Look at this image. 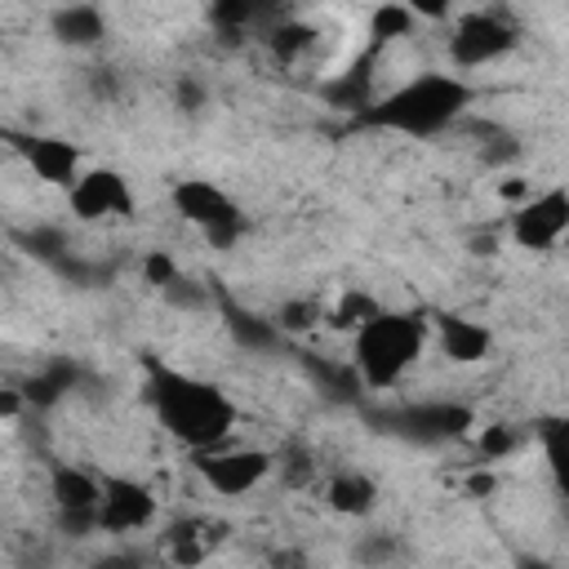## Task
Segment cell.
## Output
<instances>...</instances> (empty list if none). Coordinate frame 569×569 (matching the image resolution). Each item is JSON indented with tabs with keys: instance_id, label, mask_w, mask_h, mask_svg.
<instances>
[{
	"instance_id": "1",
	"label": "cell",
	"mask_w": 569,
	"mask_h": 569,
	"mask_svg": "<svg viewBox=\"0 0 569 569\" xmlns=\"http://www.w3.org/2000/svg\"><path fill=\"white\" fill-rule=\"evenodd\" d=\"M147 400L156 422L191 453L227 445L236 427V405L218 382L182 373L164 360H147Z\"/></svg>"
},
{
	"instance_id": "2",
	"label": "cell",
	"mask_w": 569,
	"mask_h": 569,
	"mask_svg": "<svg viewBox=\"0 0 569 569\" xmlns=\"http://www.w3.org/2000/svg\"><path fill=\"white\" fill-rule=\"evenodd\" d=\"M476 102V89L453 76V71H422L405 84H396L391 93L373 98L365 111H356V120L365 129H387V133H409V138H431L445 133L449 124H458Z\"/></svg>"
},
{
	"instance_id": "3",
	"label": "cell",
	"mask_w": 569,
	"mask_h": 569,
	"mask_svg": "<svg viewBox=\"0 0 569 569\" xmlns=\"http://www.w3.org/2000/svg\"><path fill=\"white\" fill-rule=\"evenodd\" d=\"M427 347V316L378 311L351 333V360L369 391H391Z\"/></svg>"
},
{
	"instance_id": "4",
	"label": "cell",
	"mask_w": 569,
	"mask_h": 569,
	"mask_svg": "<svg viewBox=\"0 0 569 569\" xmlns=\"http://www.w3.org/2000/svg\"><path fill=\"white\" fill-rule=\"evenodd\" d=\"M369 422L382 436H396L409 445H449L476 427V413L471 405H458V400H413L396 409H373Z\"/></svg>"
},
{
	"instance_id": "5",
	"label": "cell",
	"mask_w": 569,
	"mask_h": 569,
	"mask_svg": "<svg viewBox=\"0 0 569 569\" xmlns=\"http://www.w3.org/2000/svg\"><path fill=\"white\" fill-rule=\"evenodd\" d=\"M173 209H178V218H187L191 227H200L213 249H231L244 236L240 204L218 182H209V178H182V182H173Z\"/></svg>"
},
{
	"instance_id": "6",
	"label": "cell",
	"mask_w": 569,
	"mask_h": 569,
	"mask_svg": "<svg viewBox=\"0 0 569 569\" xmlns=\"http://www.w3.org/2000/svg\"><path fill=\"white\" fill-rule=\"evenodd\" d=\"M516 44H520V31L511 18L476 9V13H462L449 31V62H453V71H476V67L507 58Z\"/></svg>"
},
{
	"instance_id": "7",
	"label": "cell",
	"mask_w": 569,
	"mask_h": 569,
	"mask_svg": "<svg viewBox=\"0 0 569 569\" xmlns=\"http://www.w3.org/2000/svg\"><path fill=\"white\" fill-rule=\"evenodd\" d=\"M196 471L200 480L222 493V498H240L249 489H258L271 471H276V453L258 449V445H213L196 453Z\"/></svg>"
},
{
	"instance_id": "8",
	"label": "cell",
	"mask_w": 569,
	"mask_h": 569,
	"mask_svg": "<svg viewBox=\"0 0 569 569\" xmlns=\"http://www.w3.org/2000/svg\"><path fill=\"white\" fill-rule=\"evenodd\" d=\"M511 240L529 253H547L560 244V236L569 231V187H542V191H529L516 209H511V222H507Z\"/></svg>"
},
{
	"instance_id": "9",
	"label": "cell",
	"mask_w": 569,
	"mask_h": 569,
	"mask_svg": "<svg viewBox=\"0 0 569 569\" xmlns=\"http://www.w3.org/2000/svg\"><path fill=\"white\" fill-rule=\"evenodd\" d=\"M71 218L80 222H107V218H129L133 213V187L120 169H84L76 187L67 191Z\"/></svg>"
},
{
	"instance_id": "10",
	"label": "cell",
	"mask_w": 569,
	"mask_h": 569,
	"mask_svg": "<svg viewBox=\"0 0 569 569\" xmlns=\"http://www.w3.org/2000/svg\"><path fill=\"white\" fill-rule=\"evenodd\" d=\"M156 516H160V502L142 480H133V476L102 480V502H98L102 533H138V529H151Z\"/></svg>"
},
{
	"instance_id": "11",
	"label": "cell",
	"mask_w": 569,
	"mask_h": 569,
	"mask_svg": "<svg viewBox=\"0 0 569 569\" xmlns=\"http://www.w3.org/2000/svg\"><path fill=\"white\" fill-rule=\"evenodd\" d=\"M9 142L18 147V156L27 160V169H31L40 182H49V187L71 191L76 178L84 173V169H80V147L67 142V138H58V133H13V129H9Z\"/></svg>"
},
{
	"instance_id": "12",
	"label": "cell",
	"mask_w": 569,
	"mask_h": 569,
	"mask_svg": "<svg viewBox=\"0 0 569 569\" xmlns=\"http://www.w3.org/2000/svg\"><path fill=\"white\" fill-rule=\"evenodd\" d=\"M49 36L62 44V49H98L107 40V13L89 0H71V4H58L49 13Z\"/></svg>"
},
{
	"instance_id": "13",
	"label": "cell",
	"mask_w": 569,
	"mask_h": 569,
	"mask_svg": "<svg viewBox=\"0 0 569 569\" xmlns=\"http://www.w3.org/2000/svg\"><path fill=\"white\" fill-rule=\"evenodd\" d=\"M436 342H440L445 360H453V365H480L493 351V333L480 320L449 316V311L436 316Z\"/></svg>"
},
{
	"instance_id": "14",
	"label": "cell",
	"mask_w": 569,
	"mask_h": 569,
	"mask_svg": "<svg viewBox=\"0 0 569 569\" xmlns=\"http://www.w3.org/2000/svg\"><path fill=\"white\" fill-rule=\"evenodd\" d=\"M222 542V525L204 520V516H182L164 529V551L173 565H204Z\"/></svg>"
},
{
	"instance_id": "15",
	"label": "cell",
	"mask_w": 569,
	"mask_h": 569,
	"mask_svg": "<svg viewBox=\"0 0 569 569\" xmlns=\"http://www.w3.org/2000/svg\"><path fill=\"white\" fill-rule=\"evenodd\" d=\"M49 498H53L58 511H98V502H102V480L89 476L84 467L53 462V467H49Z\"/></svg>"
},
{
	"instance_id": "16",
	"label": "cell",
	"mask_w": 569,
	"mask_h": 569,
	"mask_svg": "<svg viewBox=\"0 0 569 569\" xmlns=\"http://www.w3.org/2000/svg\"><path fill=\"white\" fill-rule=\"evenodd\" d=\"M325 502H329V511H338L347 520H365L378 507V485L365 471H333L325 480Z\"/></svg>"
},
{
	"instance_id": "17",
	"label": "cell",
	"mask_w": 569,
	"mask_h": 569,
	"mask_svg": "<svg viewBox=\"0 0 569 569\" xmlns=\"http://www.w3.org/2000/svg\"><path fill=\"white\" fill-rule=\"evenodd\" d=\"M218 307H222L227 333H231L240 347H249V351H276V347L284 342V329L276 325V316L267 320V316H258V311H244V307L231 302V298H218Z\"/></svg>"
},
{
	"instance_id": "18",
	"label": "cell",
	"mask_w": 569,
	"mask_h": 569,
	"mask_svg": "<svg viewBox=\"0 0 569 569\" xmlns=\"http://www.w3.org/2000/svg\"><path fill=\"white\" fill-rule=\"evenodd\" d=\"M307 360V373L316 378V387L338 400V405H356L360 391H365V378L356 369V360H316V356H302Z\"/></svg>"
},
{
	"instance_id": "19",
	"label": "cell",
	"mask_w": 569,
	"mask_h": 569,
	"mask_svg": "<svg viewBox=\"0 0 569 569\" xmlns=\"http://www.w3.org/2000/svg\"><path fill=\"white\" fill-rule=\"evenodd\" d=\"M538 436V449H542V462L556 480V489L569 498V413H556V418H542L533 427Z\"/></svg>"
},
{
	"instance_id": "20",
	"label": "cell",
	"mask_w": 569,
	"mask_h": 569,
	"mask_svg": "<svg viewBox=\"0 0 569 569\" xmlns=\"http://www.w3.org/2000/svg\"><path fill=\"white\" fill-rule=\"evenodd\" d=\"M320 93H325V102L338 107V111H365V107L373 102V76H369L365 67H347L342 76L325 80Z\"/></svg>"
},
{
	"instance_id": "21",
	"label": "cell",
	"mask_w": 569,
	"mask_h": 569,
	"mask_svg": "<svg viewBox=\"0 0 569 569\" xmlns=\"http://www.w3.org/2000/svg\"><path fill=\"white\" fill-rule=\"evenodd\" d=\"M413 13H409V4L405 0H387V4H378L373 13H369V44L373 49H382V44H391V40H400V36H409L413 31Z\"/></svg>"
},
{
	"instance_id": "22",
	"label": "cell",
	"mask_w": 569,
	"mask_h": 569,
	"mask_svg": "<svg viewBox=\"0 0 569 569\" xmlns=\"http://www.w3.org/2000/svg\"><path fill=\"white\" fill-rule=\"evenodd\" d=\"M378 311H382V307H378L365 289H347V293H342L325 316H329V325H333V329H351V333H356V329H360L369 316H378Z\"/></svg>"
},
{
	"instance_id": "23",
	"label": "cell",
	"mask_w": 569,
	"mask_h": 569,
	"mask_svg": "<svg viewBox=\"0 0 569 569\" xmlns=\"http://www.w3.org/2000/svg\"><path fill=\"white\" fill-rule=\"evenodd\" d=\"M71 387H76V369H71V365H49L44 373H36V378L27 382V400L44 409V405L62 400Z\"/></svg>"
},
{
	"instance_id": "24",
	"label": "cell",
	"mask_w": 569,
	"mask_h": 569,
	"mask_svg": "<svg viewBox=\"0 0 569 569\" xmlns=\"http://www.w3.org/2000/svg\"><path fill=\"white\" fill-rule=\"evenodd\" d=\"M276 471H280V480L289 485V489H302V485H311L316 480V458H311V449L307 445H284L280 453H276Z\"/></svg>"
},
{
	"instance_id": "25",
	"label": "cell",
	"mask_w": 569,
	"mask_h": 569,
	"mask_svg": "<svg viewBox=\"0 0 569 569\" xmlns=\"http://www.w3.org/2000/svg\"><path fill=\"white\" fill-rule=\"evenodd\" d=\"M320 320H325V307L311 302V298H289V302H280V311H276V325L284 329V338H289V333H311Z\"/></svg>"
},
{
	"instance_id": "26",
	"label": "cell",
	"mask_w": 569,
	"mask_h": 569,
	"mask_svg": "<svg viewBox=\"0 0 569 569\" xmlns=\"http://www.w3.org/2000/svg\"><path fill=\"white\" fill-rule=\"evenodd\" d=\"M516 445H520V436H516L511 422H489V427H480V436H476L480 462H502L507 453H516Z\"/></svg>"
},
{
	"instance_id": "27",
	"label": "cell",
	"mask_w": 569,
	"mask_h": 569,
	"mask_svg": "<svg viewBox=\"0 0 569 569\" xmlns=\"http://www.w3.org/2000/svg\"><path fill=\"white\" fill-rule=\"evenodd\" d=\"M160 293H164V302H169V307H182V311H204V307H213V289H209V284H200V280H191V276L169 280Z\"/></svg>"
},
{
	"instance_id": "28",
	"label": "cell",
	"mask_w": 569,
	"mask_h": 569,
	"mask_svg": "<svg viewBox=\"0 0 569 569\" xmlns=\"http://www.w3.org/2000/svg\"><path fill=\"white\" fill-rule=\"evenodd\" d=\"M271 0H213V22L222 31H244L249 22H258V13L267 9Z\"/></svg>"
},
{
	"instance_id": "29",
	"label": "cell",
	"mask_w": 569,
	"mask_h": 569,
	"mask_svg": "<svg viewBox=\"0 0 569 569\" xmlns=\"http://www.w3.org/2000/svg\"><path fill=\"white\" fill-rule=\"evenodd\" d=\"M22 244H27V253H36V258H44V262H53V267L67 258V236H62L58 227H36V231L22 236Z\"/></svg>"
},
{
	"instance_id": "30",
	"label": "cell",
	"mask_w": 569,
	"mask_h": 569,
	"mask_svg": "<svg viewBox=\"0 0 569 569\" xmlns=\"http://www.w3.org/2000/svg\"><path fill=\"white\" fill-rule=\"evenodd\" d=\"M311 40H316V31H311L307 22H280V27L271 31V49H276L280 58H298L302 49H311Z\"/></svg>"
},
{
	"instance_id": "31",
	"label": "cell",
	"mask_w": 569,
	"mask_h": 569,
	"mask_svg": "<svg viewBox=\"0 0 569 569\" xmlns=\"http://www.w3.org/2000/svg\"><path fill=\"white\" fill-rule=\"evenodd\" d=\"M142 276H147V284H156V289H164L169 280H178L182 271H178V262L169 258V253H160V249H151L147 258H142Z\"/></svg>"
},
{
	"instance_id": "32",
	"label": "cell",
	"mask_w": 569,
	"mask_h": 569,
	"mask_svg": "<svg viewBox=\"0 0 569 569\" xmlns=\"http://www.w3.org/2000/svg\"><path fill=\"white\" fill-rule=\"evenodd\" d=\"M391 556H396V538L391 533H365L356 542V560H365V565H382Z\"/></svg>"
},
{
	"instance_id": "33",
	"label": "cell",
	"mask_w": 569,
	"mask_h": 569,
	"mask_svg": "<svg viewBox=\"0 0 569 569\" xmlns=\"http://www.w3.org/2000/svg\"><path fill=\"white\" fill-rule=\"evenodd\" d=\"M405 4H409V13H413L418 22H440V18L453 13L458 0H405Z\"/></svg>"
},
{
	"instance_id": "34",
	"label": "cell",
	"mask_w": 569,
	"mask_h": 569,
	"mask_svg": "<svg viewBox=\"0 0 569 569\" xmlns=\"http://www.w3.org/2000/svg\"><path fill=\"white\" fill-rule=\"evenodd\" d=\"M173 102H178L187 116H196V111L204 107V84H196V80H178V84H173Z\"/></svg>"
},
{
	"instance_id": "35",
	"label": "cell",
	"mask_w": 569,
	"mask_h": 569,
	"mask_svg": "<svg viewBox=\"0 0 569 569\" xmlns=\"http://www.w3.org/2000/svg\"><path fill=\"white\" fill-rule=\"evenodd\" d=\"M493 489H498V471H471V476H467V493L485 498V493H493Z\"/></svg>"
},
{
	"instance_id": "36",
	"label": "cell",
	"mask_w": 569,
	"mask_h": 569,
	"mask_svg": "<svg viewBox=\"0 0 569 569\" xmlns=\"http://www.w3.org/2000/svg\"><path fill=\"white\" fill-rule=\"evenodd\" d=\"M93 93H98V98H116V93H120L111 67H93Z\"/></svg>"
},
{
	"instance_id": "37",
	"label": "cell",
	"mask_w": 569,
	"mask_h": 569,
	"mask_svg": "<svg viewBox=\"0 0 569 569\" xmlns=\"http://www.w3.org/2000/svg\"><path fill=\"white\" fill-rule=\"evenodd\" d=\"M498 196H502V200H516V204H520V200H525V196H529V187H525V182H520V178H507V182H502V187H498Z\"/></svg>"
}]
</instances>
